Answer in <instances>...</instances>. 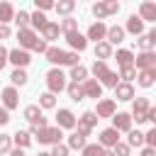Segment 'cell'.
<instances>
[{"instance_id": "obj_1", "label": "cell", "mask_w": 156, "mask_h": 156, "mask_svg": "<svg viewBox=\"0 0 156 156\" xmlns=\"http://www.w3.org/2000/svg\"><path fill=\"white\" fill-rule=\"evenodd\" d=\"M17 39H20V49H24V51H39V54H46V41L44 39H39L37 37V32L32 29V27H27V29H17Z\"/></svg>"}, {"instance_id": "obj_2", "label": "cell", "mask_w": 156, "mask_h": 156, "mask_svg": "<svg viewBox=\"0 0 156 156\" xmlns=\"http://www.w3.org/2000/svg\"><path fill=\"white\" fill-rule=\"evenodd\" d=\"M90 71H93V76H95V80H98L100 85H107V88H117V85H119V76L112 73L105 61H95Z\"/></svg>"}, {"instance_id": "obj_3", "label": "cell", "mask_w": 156, "mask_h": 156, "mask_svg": "<svg viewBox=\"0 0 156 156\" xmlns=\"http://www.w3.org/2000/svg\"><path fill=\"white\" fill-rule=\"evenodd\" d=\"M46 85H49V93H61V90H66V76H63V71L61 68H51L49 73H46Z\"/></svg>"}, {"instance_id": "obj_4", "label": "cell", "mask_w": 156, "mask_h": 156, "mask_svg": "<svg viewBox=\"0 0 156 156\" xmlns=\"http://www.w3.org/2000/svg\"><path fill=\"white\" fill-rule=\"evenodd\" d=\"M115 12H119V2L117 0H107V2H95L93 5V15L98 17V22L110 17V15H115Z\"/></svg>"}, {"instance_id": "obj_5", "label": "cell", "mask_w": 156, "mask_h": 156, "mask_svg": "<svg viewBox=\"0 0 156 156\" xmlns=\"http://www.w3.org/2000/svg\"><path fill=\"white\" fill-rule=\"evenodd\" d=\"M95 124H98V115H95V112H83V115L78 117V122H76V127H78L76 132H78L80 136H88Z\"/></svg>"}, {"instance_id": "obj_6", "label": "cell", "mask_w": 156, "mask_h": 156, "mask_svg": "<svg viewBox=\"0 0 156 156\" xmlns=\"http://www.w3.org/2000/svg\"><path fill=\"white\" fill-rule=\"evenodd\" d=\"M39 139V144H61V127H44L34 134Z\"/></svg>"}, {"instance_id": "obj_7", "label": "cell", "mask_w": 156, "mask_h": 156, "mask_svg": "<svg viewBox=\"0 0 156 156\" xmlns=\"http://www.w3.org/2000/svg\"><path fill=\"white\" fill-rule=\"evenodd\" d=\"M134 68L136 71H151V68H156V51H141L134 58Z\"/></svg>"}, {"instance_id": "obj_8", "label": "cell", "mask_w": 156, "mask_h": 156, "mask_svg": "<svg viewBox=\"0 0 156 156\" xmlns=\"http://www.w3.org/2000/svg\"><path fill=\"white\" fill-rule=\"evenodd\" d=\"M102 149H115L117 144H119V132L117 129H112V127H107V129H102L100 132V141H98Z\"/></svg>"}, {"instance_id": "obj_9", "label": "cell", "mask_w": 156, "mask_h": 156, "mask_svg": "<svg viewBox=\"0 0 156 156\" xmlns=\"http://www.w3.org/2000/svg\"><path fill=\"white\" fill-rule=\"evenodd\" d=\"M85 39H93L95 44H98V41H105V39H107V24H105V22H93V24L88 27Z\"/></svg>"}, {"instance_id": "obj_10", "label": "cell", "mask_w": 156, "mask_h": 156, "mask_svg": "<svg viewBox=\"0 0 156 156\" xmlns=\"http://www.w3.org/2000/svg\"><path fill=\"white\" fill-rule=\"evenodd\" d=\"M149 100L146 98H136L134 100V107H132V119H136V124L139 122H146V112H149Z\"/></svg>"}, {"instance_id": "obj_11", "label": "cell", "mask_w": 156, "mask_h": 156, "mask_svg": "<svg viewBox=\"0 0 156 156\" xmlns=\"http://www.w3.org/2000/svg\"><path fill=\"white\" fill-rule=\"evenodd\" d=\"M7 61L15 63L17 68H24V66L32 61V56H29V51H24V49H12V51H7Z\"/></svg>"}, {"instance_id": "obj_12", "label": "cell", "mask_w": 156, "mask_h": 156, "mask_svg": "<svg viewBox=\"0 0 156 156\" xmlns=\"http://www.w3.org/2000/svg\"><path fill=\"white\" fill-rule=\"evenodd\" d=\"M112 129H117V132H132V115L129 112H115Z\"/></svg>"}, {"instance_id": "obj_13", "label": "cell", "mask_w": 156, "mask_h": 156, "mask_svg": "<svg viewBox=\"0 0 156 156\" xmlns=\"http://www.w3.org/2000/svg\"><path fill=\"white\" fill-rule=\"evenodd\" d=\"M76 122H78V119H76V115H73L71 110H66V107L58 110V115H56V127H61V129H73Z\"/></svg>"}, {"instance_id": "obj_14", "label": "cell", "mask_w": 156, "mask_h": 156, "mask_svg": "<svg viewBox=\"0 0 156 156\" xmlns=\"http://www.w3.org/2000/svg\"><path fill=\"white\" fill-rule=\"evenodd\" d=\"M80 88H83V95H85V98H95V100H98V98L102 95V85H100L95 78H88L85 83H80Z\"/></svg>"}, {"instance_id": "obj_15", "label": "cell", "mask_w": 156, "mask_h": 156, "mask_svg": "<svg viewBox=\"0 0 156 156\" xmlns=\"http://www.w3.org/2000/svg\"><path fill=\"white\" fill-rule=\"evenodd\" d=\"M17 105H20V95H17V90H15L12 85L5 88V90H2V107L10 112V110H15Z\"/></svg>"}, {"instance_id": "obj_16", "label": "cell", "mask_w": 156, "mask_h": 156, "mask_svg": "<svg viewBox=\"0 0 156 156\" xmlns=\"http://www.w3.org/2000/svg\"><path fill=\"white\" fill-rule=\"evenodd\" d=\"M115 112H117L115 100H100V102H98V107H95L98 119H102V117H115Z\"/></svg>"}, {"instance_id": "obj_17", "label": "cell", "mask_w": 156, "mask_h": 156, "mask_svg": "<svg viewBox=\"0 0 156 156\" xmlns=\"http://www.w3.org/2000/svg\"><path fill=\"white\" fill-rule=\"evenodd\" d=\"M124 32H132L134 37H141V34H144V20H141L139 15H129L127 29H124Z\"/></svg>"}, {"instance_id": "obj_18", "label": "cell", "mask_w": 156, "mask_h": 156, "mask_svg": "<svg viewBox=\"0 0 156 156\" xmlns=\"http://www.w3.org/2000/svg\"><path fill=\"white\" fill-rule=\"evenodd\" d=\"M66 41H68V46L71 49H76V54L78 51H83L85 46H88V39L80 34V32H73V34H66Z\"/></svg>"}, {"instance_id": "obj_19", "label": "cell", "mask_w": 156, "mask_h": 156, "mask_svg": "<svg viewBox=\"0 0 156 156\" xmlns=\"http://www.w3.org/2000/svg\"><path fill=\"white\" fill-rule=\"evenodd\" d=\"M115 98H117V100H124V102L132 100V98H134V85H132V83H119V85L115 88Z\"/></svg>"}, {"instance_id": "obj_20", "label": "cell", "mask_w": 156, "mask_h": 156, "mask_svg": "<svg viewBox=\"0 0 156 156\" xmlns=\"http://www.w3.org/2000/svg\"><path fill=\"white\" fill-rule=\"evenodd\" d=\"M124 39V27H117V24H112V27H107V44L112 46V44H119Z\"/></svg>"}, {"instance_id": "obj_21", "label": "cell", "mask_w": 156, "mask_h": 156, "mask_svg": "<svg viewBox=\"0 0 156 156\" xmlns=\"http://www.w3.org/2000/svg\"><path fill=\"white\" fill-rule=\"evenodd\" d=\"M139 17L149 20V22H156V2H141L139 5Z\"/></svg>"}, {"instance_id": "obj_22", "label": "cell", "mask_w": 156, "mask_h": 156, "mask_svg": "<svg viewBox=\"0 0 156 156\" xmlns=\"http://www.w3.org/2000/svg\"><path fill=\"white\" fill-rule=\"evenodd\" d=\"M44 56H46V61H51V63H58V66H61V63H63V58H66V51H63V49H58V46H49Z\"/></svg>"}, {"instance_id": "obj_23", "label": "cell", "mask_w": 156, "mask_h": 156, "mask_svg": "<svg viewBox=\"0 0 156 156\" xmlns=\"http://www.w3.org/2000/svg\"><path fill=\"white\" fill-rule=\"evenodd\" d=\"M115 58H117V63H119V68H124V66H134V54L129 51V49H119L117 54H115Z\"/></svg>"}, {"instance_id": "obj_24", "label": "cell", "mask_w": 156, "mask_h": 156, "mask_svg": "<svg viewBox=\"0 0 156 156\" xmlns=\"http://www.w3.org/2000/svg\"><path fill=\"white\" fill-rule=\"evenodd\" d=\"M12 141L17 144V149H27V146L32 144V134L24 132V129H17V132L12 134Z\"/></svg>"}, {"instance_id": "obj_25", "label": "cell", "mask_w": 156, "mask_h": 156, "mask_svg": "<svg viewBox=\"0 0 156 156\" xmlns=\"http://www.w3.org/2000/svg\"><path fill=\"white\" fill-rule=\"evenodd\" d=\"M41 34H44V41H54V39H58L61 27H58L56 22H46V27L41 29Z\"/></svg>"}, {"instance_id": "obj_26", "label": "cell", "mask_w": 156, "mask_h": 156, "mask_svg": "<svg viewBox=\"0 0 156 156\" xmlns=\"http://www.w3.org/2000/svg\"><path fill=\"white\" fill-rule=\"evenodd\" d=\"M68 78H71V83H85V80H88V68L78 63V66L71 68V76H68Z\"/></svg>"}, {"instance_id": "obj_27", "label": "cell", "mask_w": 156, "mask_h": 156, "mask_svg": "<svg viewBox=\"0 0 156 156\" xmlns=\"http://www.w3.org/2000/svg\"><path fill=\"white\" fill-rule=\"evenodd\" d=\"M54 10L58 12V15H71L73 10H76V0H58V2H54Z\"/></svg>"}, {"instance_id": "obj_28", "label": "cell", "mask_w": 156, "mask_h": 156, "mask_svg": "<svg viewBox=\"0 0 156 156\" xmlns=\"http://www.w3.org/2000/svg\"><path fill=\"white\" fill-rule=\"evenodd\" d=\"M112 56V46L107 44V41H98L95 44V58L98 61H105V58H110Z\"/></svg>"}, {"instance_id": "obj_29", "label": "cell", "mask_w": 156, "mask_h": 156, "mask_svg": "<svg viewBox=\"0 0 156 156\" xmlns=\"http://www.w3.org/2000/svg\"><path fill=\"white\" fill-rule=\"evenodd\" d=\"M10 20H15V7L10 2H0V24H7Z\"/></svg>"}, {"instance_id": "obj_30", "label": "cell", "mask_w": 156, "mask_h": 156, "mask_svg": "<svg viewBox=\"0 0 156 156\" xmlns=\"http://www.w3.org/2000/svg\"><path fill=\"white\" fill-rule=\"evenodd\" d=\"M46 22H49V20H46V15H44V12H39V10H37L34 15H29V24H32V29H44V27H46Z\"/></svg>"}, {"instance_id": "obj_31", "label": "cell", "mask_w": 156, "mask_h": 156, "mask_svg": "<svg viewBox=\"0 0 156 156\" xmlns=\"http://www.w3.org/2000/svg\"><path fill=\"white\" fill-rule=\"evenodd\" d=\"M66 93H68V98H71L73 102H78V100H83V98H85V95H83L80 83H68V85H66Z\"/></svg>"}, {"instance_id": "obj_32", "label": "cell", "mask_w": 156, "mask_h": 156, "mask_svg": "<svg viewBox=\"0 0 156 156\" xmlns=\"http://www.w3.org/2000/svg\"><path fill=\"white\" fill-rule=\"evenodd\" d=\"M39 117H44V115H41V107H39V105H27V107H24V119H27L29 124H32V122H37Z\"/></svg>"}, {"instance_id": "obj_33", "label": "cell", "mask_w": 156, "mask_h": 156, "mask_svg": "<svg viewBox=\"0 0 156 156\" xmlns=\"http://www.w3.org/2000/svg\"><path fill=\"white\" fill-rule=\"evenodd\" d=\"M39 107H41V110H51V107H56V95H54V93H44V95H39Z\"/></svg>"}, {"instance_id": "obj_34", "label": "cell", "mask_w": 156, "mask_h": 156, "mask_svg": "<svg viewBox=\"0 0 156 156\" xmlns=\"http://www.w3.org/2000/svg\"><path fill=\"white\" fill-rule=\"evenodd\" d=\"M66 146H68V149H80V151H83V149H85V136H80L78 132H73V134L68 136V144H66Z\"/></svg>"}, {"instance_id": "obj_35", "label": "cell", "mask_w": 156, "mask_h": 156, "mask_svg": "<svg viewBox=\"0 0 156 156\" xmlns=\"http://www.w3.org/2000/svg\"><path fill=\"white\" fill-rule=\"evenodd\" d=\"M10 80H12V88H15V85H24V83H27V73H24V68H15L12 76H10Z\"/></svg>"}, {"instance_id": "obj_36", "label": "cell", "mask_w": 156, "mask_h": 156, "mask_svg": "<svg viewBox=\"0 0 156 156\" xmlns=\"http://www.w3.org/2000/svg\"><path fill=\"white\" fill-rule=\"evenodd\" d=\"M127 144H129V149H132V146H141V144H144V134H141L139 129H132L129 136H127Z\"/></svg>"}, {"instance_id": "obj_37", "label": "cell", "mask_w": 156, "mask_h": 156, "mask_svg": "<svg viewBox=\"0 0 156 156\" xmlns=\"http://www.w3.org/2000/svg\"><path fill=\"white\" fill-rule=\"evenodd\" d=\"M58 27H61V32H66V34H73V32H78V22H76L73 17H66V20H63Z\"/></svg>"}, {"instance_id": "obj_38", "label": "cell", "mask_w": 156, "mask_h": 156, "mask_svg": "<svg viewBox=\"0 0 156 156\" xmlns=\"http://www.w3.org/2000/svg\"><path fill=\"white\" fill-rule=\"evenodd\" d=\"M136 80H139V85H141V88H151V85H154L151 71H139V73H136Z\"/></svg>"}, {"instance_id": "obj_39", "label": "cell", "mask_w": 156, "mask_h": 156, "mask_svg": "<svg viewBox=\"0 0 156 156\" xmlns=\"http://www.w3.org/2000/svg\"><path fill=\"white\" fill-rule=\"evenodd\" d=\"M15 22H17V27H20V29H27V27H29V12L20 10V12L15 15Z\"/></svg>"}, {"instance_id": "obj_40", "label": "cell", "mask_w": 156, "mask_h": 156, "mask_svg": "<svg viewBox=\"0 0 156 156\" xmlns=\"http://www.w3.org/2000/svg\"><path fill=\"white\" fill-rule=\"evenodd\" d=\"M119 78H124V83H129L132 78H136V68H134V66H124V68H119Z\"/></svg>"}, {"instance_id": "obj_41", "label": "cell", "mask_w": 156, "mask_h": 156, "mask_svg": "<svg viewBox=\"0 0 156 156\" xmlns=\"http://www.w3.org/2000/svg\"><path fill=\"white\" fill-rule=\"evenodd\" d=\"M12 151V136L0 134V154H10Z\"/></svg>"}, {"instance_id": "obj_42", "label": "cell", "mask_w": 156, "mask_h": 156, "mask_svg": "<svg viewBox=\"0 0 156 156\" xmlns=\"http://www.w3.org/2000/svg\"><path fill=\"white\" fill-rule=\"evenodd\" d=\"M136 46H139L141 51H154V44H151V39H149L146 34H141V37L136 39Z\"/></svg>"}, {"instance_id": "obj_43", "label": "cell", "mask_w": 156, "mask_h": 156, "mask_svg": "<svg viewBox=\"0 0 156 156\" xmlns=\"http://www.w3.org/2000/svg\"><path fill=\"white\" fill-rule=\"evenodd\" d=\"M100 154H102L100 144H85V149H83V156H100Z\"/></svg>"}, {"instance_id": "obj_44", "label": "cell", "mask_w": 156, "mask_h": 156, "mask_svg": "<svg viewBox=\"0 0 156 156\" xmlns=\"http://www.w3.org/2000/svg\"><path fill=\"white\" fill-rule=\"evenodd\" d=\"M78 63H80V58H78V54H76V51H66V58H63V66H71V68H73V66H78Z\"/></svg>"}, {"instance_id": "obj_45", "label": "cell", "mask_w": 156, "mask_h": 156, "mask_svg": "<svg viewBox=\"0 0 156 156\" xmlns=\"http://www.w3.org/2000/svg\"><path fill=\"white\" fill-rule=\"evenodd\" d=\"M129 151H132V149H129V144H124V141H119V144L112 149L115 156H129Z\"/></svg>"}, {"instance_id": "obj_46", "label": "cell", "mask_w": 156, "mask_h": 156, "mask_svg": "<svg viewBox=\"0 0 156 156\" xmlns=\"http://www.w3.org/2000/svg\"><path fill=\"white\" fill-rule=\"evenodd\" d=\"M51 156H68V146L66 144H54V149L49 151Z\"/></svg>"}, {"instance_id": "obj_47", "label": "cell", "mask_w": 156, "mask_h": 156, "mask_svg": "<svg viewBox=\"0 0 156 156\" xmlns=\"http://www.w3.org/2000/svg\"><path fill=\"white\" fill-rule=\"evenodd\" d=\"M34 5H37L39 12H44V10H54V2H51V0H34Z\"/></svg>"}, {"instance_id": "obj_48", "label": "cell", "mask_w": 156, "mask_h": 156, "mask_svg": "<svg viewBox=\"0 0 156 156\" xmlns=\"http://www.w3.org/2000/svg\"><path fill=\"white\" fill-rule=\"evenodd\" d=\"M144 141H146V144H149L151 149H156V127H154V129H151L149 134H144Z\"/></svg>"}, {"instance_id": "obj_49", "label": "cell", "mask_w": 156, "mask_h": 156, "mask_svg": "<svg viewBox=\"0 0 156 156\" xmlns=\"http://www.w3.org/2000/svg\"><path fill=\"white\" fill-rule=\"evenodd\" d=\"M7 122H10V112H7L5 107H0V127H2V124H7Z\"/></svg>"}, {"instance_id": "obj_50", "label": "cell", "mask_w": 156, "mask_h": 156, "mask_svg": "<svg viewBox=\"0 0 156 156\" xmlns=\"http://www.w3.org/2000/svg\"><path fill=\"white\" fill-rule=\"evenodd\" d=\"M10 34H12V32H10V27H7V24H0V41H2V39H7Z\"/></svg>"}, {"instance_id": "obj_51", "label": "cell", "mask_w": 156, "mask_h": 156, "mask_svg": "<svg viewBox=\"0 0 156 156\" xmlns=\"http://www.w3.org/2000/svg\"><path fill=\"white\" fill-rule=\"evenodd\" d=\"M7 63V49L5 46H0V71H2V66Z\"/></svg>"}, {"instance_id": "obj_52", "label": "cell", "mask_w": 156, "mask_h": 156, "mask_svg": "<svg viewBox=\"0 0 156 156\" xmlns=\"http://www.w3.org/2000/svg\"><path fill=\"white\" fill-rule=\"evenodd\" d=\"M146 119H149V122H154V127H156V107H149V112H146Z\"/></svg>"}, {"instance_id": "obj_53", "label": "cell", "mask_w": 156, "mask_h": 156, "mask_svg": "<svg viewBox=\"0 0 156 156\" xmlns=\"http://www.w3.org/2000/svg\"><path fill=\"white\" fill-rule=\"evenodd\" d=\"M139 156H156V149L146 146V149H141V154H139Z\"/></svg>"}, {"instance_id": "obj_54", "label": "cell", "mask_w": 156, "mask_h": 156, "mask_svg": "<svg viewBox=\"0 0 156 156\" xmlns=\"http://www.w3.org/2000/svg\"><path fill=\"white\" fill-rule=\"evenodd\" d=\"M146 37H149V39H151V44H154V46H156V27H154V29H151V32H149V34H146Z\"/></svg>"}, {"instance_id": "obj_55", "label": "cell", "mask_w": 156, "mask_h": 156, "mask_svg": "<svg viewBox=\"0 0 156 156\" xmlns=\"http://www.w3.org/2000/svg\"><path fill=\"white\" fill-rule=\"evenodd\" d=\"M10 156H24V151H22V149H12V151H10Z\"/></svg>"}, {"instance_id": "obj_56", "label": "cell", "mask_w": 156, "mask_h": 156, "mask_svg": "<svg viewBox=\"0 0 156 156\" xmlns=\"http://www.w3.org/2000/svg\"><path fill=\"white\" fill-rule=\"evenodd\" d=\"M100 156H115V154H112L110 149H102V154H100Z\"/></svg>"}, {"instance_id": "obj_57", "label": "cell", "mask_w": 156, "mask_h": 156, "mask_svg": "<svg viewBox=\"0 0 156 156\" xmlns=\"http://www.w3.org/2000/svg\"><path fill=\"white\" fill-rule=\"evenodd\" d=\"M151 78H154V83H156V68H151Z\"/></svg>"}, {"instance_id": "obj_58", "label": "cell", "mask_w": 156, "mask_h": 156, "mask_svg": "<svg viewBox=\"0 0 156 156\" xmlns=\"http://www.w3.org/2000/svg\"><path fill=\"white\" fill-rule=\"evenodd\" d=\"M37 156H51V154H49V151H39Z\"/></svg>"}]
</instances>
